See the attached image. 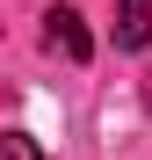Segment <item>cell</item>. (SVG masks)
<instances>
[{"mask_svg": "<svg viewBox=\"0 0 152 160\" xmlns=\"http://www.w3.org/2000/svg\"><path fill=\"white\" fill-rule=\"evenodd\" d=\"M44 51L65 58V66H87V58H94V37H87V22L72 15V8H51V15H44Z\"/></svg>", "mask_w": 152, "mask_h": 160, "instance_id": "1", "label": "cell"}, {"mask_svg": "<svg viewBox=\"0 0 152 160\" xmlns=\"http://www.w3.org/2000/svg\"><path fill=\"white\" fill-rule=\"evenodd\" d=\"M0 160H44V146L29 131H0Z\"/></svg>", "mask_w": 152, "mask_h": 160, "instance_id": "3", "label": "cell"}, {"mask_svg": "<svg viewBox=\"0 0 152 160\" xmlns=\"http://www.w3.org/2000/svg\"><path fill=\"white\" fill-rule=\"evenodd\" d=\"M152 44V0H116V51Z\"/></svg>", "mask_w": 152, "mask_h": 160, "instance_id": "2", "label": "cell"}]
</instances>
